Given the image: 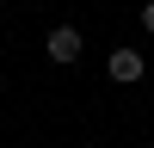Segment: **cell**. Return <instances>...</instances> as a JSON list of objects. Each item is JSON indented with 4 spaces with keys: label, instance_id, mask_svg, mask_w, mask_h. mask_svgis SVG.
Returning <instances> with one entry per match:
<instances>
[{
    "label": "cell",
    "instance_id": "cell-1",
    "mask_svg": "<svg viewBox=\"0 0 154 148\" xmlns=\"http://www.w3.org/2000/svg\"><path fill=\"white\" fill-rule=\"evenodd\" d=\"M142 68H148V62H142V49H130V43L105 56V74H111L117 86H136V80H142Z\"/></svg>",
    "mask_w": 154,
    "mask_h": 148
},
{
    "label": "cell",
    "instance_id": "cell-3",
    "mask_svg": "<svg viewBox=\"0 0 154 148\" xmlns=\"http://www.w3.org/2000/svg\"><path fill=\"white\" fill-rule=\"evenodd\" d=\"M142 31H154V0H148V6H142Z\"/></svg>",
    "mask_w": 154,
    "mask_h": 148
},
{
    "label": "cell",
    "instance_id": "cell-2",
    "mask_svg": "<svg viewBox=\"0 0 154 148\" xmlns=\"http://www.w3.org/2000/svg\"><path fill=\"white\" fill-rule=\"evenodd\" d=\"M43 56L56 62V68H68V62H80V31H74V25H56V31L43 37Z\"/></svg>",
    "mask_w": 154,
    "mask_h": 148
}]
</instances>
